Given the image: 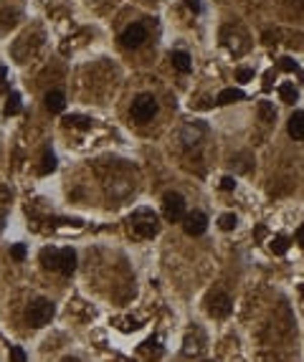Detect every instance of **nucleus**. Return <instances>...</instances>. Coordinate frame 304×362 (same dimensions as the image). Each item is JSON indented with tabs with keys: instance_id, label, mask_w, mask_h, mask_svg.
I'll return each mask as SVG.
<instances>
[{
	"instance_id": "nucleus-1",
	"label": "nucleus",
	"mask_w": 304,
	"mask_h": 362,
	"mask_svg": "<svg viewBox=\"0 0 304 362\" xmlns=\"http://www.w3.org/2000/svg\"><path fill=\"white\" fill-rule=\"evenodd\" d=\"M129 231H132L137 238H152V236H158V231H160L158 216L152 213L149 208L134 211L132 218H129Z\"/></svg>"
},
{
	"instance_id": "nucleus-2",
	"label": "nucleus",
	"mask_w": 304,
	"mask_h": 362,
	"mask_svg": "<svg viewBox=\"0 0 304 362\" xmlns=\"http://www.w3.org/2000/svg\"><path fill=\"white\" fill-rule=\"evenodd\" d=\"M155 114H158V101H155V96H152V94H139V96L132 101V119H134L137 124L149 122Z\"/></svg>"
},
{
	"instance_id": "nucleus-3",
	"label": "nucleus",
	"mask_w": 304,
	"mask_h": 362,
	"mask_svg": "<svg viewBox=\"0 0 304 362\" xmlns=\"http://www.w3.org/2000/svg\"><path fill=\"white\" fill-rule=\"evenodd\" d=\"M54 301L48 299H36L31 306H28V322L31 327H46L51 319H54Z\"/></svg>"
},
{
	"instance_id": "nucleus-4",
	"label": "nucleus",
	"mask_w": 304,
	"mask_h": 362,
	"mask_svg": "<svg viewBox=\"0 0 304 362\" xmlns=\"http://www.w3.org/2000/svg\"><path fill=\"white\" fill-rule=\"evenodd\" d=\"M206 309H208V314H211V317L223 319V317H228V314H231L233 301H231V296H228L226 291H213V294H208V299H206Z\"/></svg>"
},
{
	"instance_id": "nucleus-5",
	"label": "nucleus",
	"mask_w": 304,
	"mask_h": 362,
	"mask_svg": "<svg viewBox=\"0 0 304 362\" xmlns=\"http://www.w3.org/2000/svg\"><path fill=\"white\" fill-rule=\"evenodd\" d=\"M163 216L170 221V223H178L185 218V198L180 193H168L163 198Z\"/></svg>"
},
{
	"instance_id": "nucleus-6",
	"label": "nucleus",
	"mask_w": 304,
	"mask_h": 362,
	"mask_svg": "<svg viewBox=\"0 0 304 362\" xmlns=\"http://www.w3.org/2000/svg\"><path fill=\"white\" fill-rule=\"evenodd\" d=\"M206 132H208V127H206L203 122H188V124L180 129V139H183L185 147H195V144L203 142Z\"/></svg>"
},
{
	"instance_id": "nucleus-7",
	"label": "nucleus",
	"mask_w": 304,
	"mask_h": 362,
	"mask_svg": "<svg viewBox=\"0 0 304 362\" xmlns=\"http://www.w3.org/2000/svg\"><path fill=\"white\" fill-rule=\"evenodd\" d=\"M183 228H185V233H188V236H203V233H206V228H208V218H206V213H200V211L185 213V218H183Z\"/></svg>"
},
{
	"instance_id": "nucleus-8",
	"label": "nucleus",
	"mask_w": 304,
	"mask_h": 362,
	"mask_svg": "<svg viewBox=\"0 0 304 362\" xmlns=\"http://www.w3.org/2000/svg\"><path fill=\"white\" fill-rule=\"evenodd\" d=\"M144 41H147V28H144L142 23H132V26L122 33V43H124L127 48H139Z\"/></svg>"
},
{
	"instance_id": "nucleus-9",
	"label": "nucleus",
	"mask_w": 304,
	"mask_h": 362,
	"mask_svg": "<svg viewBox=\"0 0 304 362\" xmlns=\"http://www.w3.org/2000/svg\"><path fill=\"white\" fill-rule=\"evenodd\" d=\"M59 271L64 276H71L76 271V253L71 248H61L59 251Z\"/></svg>"
},
{
	"instance_id": "nucleus-10",
	"label": "nucleus",
	"mask_w": 304,
	"mask_h": 362,
	"mask_svg": "<svg viewBox=\"0 0 304 362\" xmlns=\"http://www.w3.org/2000/svg\"><path fill=\"white\" fill-rule=\"evenodd\" d=\"M286 129H289V134H291L294 139H304V112H294V114L289 117Z\"/></svg>"
},
{
	"instance_id": "nucleus-11",
	"label": "nucleus",
	"mask_w": 304,
	"mask_h": 362,
	"mask_svg": "<svg viewBox=\"0 0 304 362\" xmlns=\"http://www.w3.org/2000/svg\"><path fill=\"white\" fill-rule=\"evenodd\" d=\"M139 354H144L147 359H160L163 357V344L158 339H147L142 347H139Z\"/></svg>"
},
{
	"instance_id": "nucleus-12",
	"label": "nucleus",
	"mask_w": 304,
	"mask_h": 362,
	"mask_svg": "<svg viewBox=\"0 0 304 362\" xmlns=\"http://www.w3.org/2000/svg\"><path fill=\"white\" fill-rule=\"evenodd\" d=\"M170 61H173V66H175L180 74H188V71L193 69V61H190V56H188L185 51H175V54L170 56Z\"/></svg>"
},
{
	"instance_id": "nucleus-13",
	"label": "nucleus",
	"mask_w": 304,
	"mask_h": 362,
	"mask_svg": "<svg viewBox=\"0 0 304 362\" xmlns=\"http://www.w3.org/2000/svg\"><path fill=\"white\" fill-rule=\"evenodd\" d=\"M46 107H48V112H64V107H66V96L61 94V91H48L46 94Z\"/></svg>"
},
{
	"instance_id": "nucleus-14",
	"label": "nucleus",
	"mask_w": 304,
	"mask_h": 362,
	"mask_svg": "<svg viewBox=\"0 0 304 362\" xmlns=\"http://www.w3.org/2000/svg\"><path fill=\"white\" fill-rule=\"evenodd\" d=\"M243 96H246V94H243L241 89H233V86H231V89H223L216 101H218V104H233V101H241Z\"/></svg>"
},
{
	"instance_id": "nucleus-15",
	"label": "nucleus",
	"mask_w": 304,
	"mask_h": 362,
	"mask_svg": "<svg viewBox=\"0 0 304 362\" xmlns=\"http://www.w3.org/2000/svg\"><path fill=\"white\" fill-rule=\"evenodd\" d=\"M41 264L51 271H59V251L56 248H43L41 251Z\"/></svg>"
},
{
	"instance_id": "nucleus-16",
	"label": "nucleus",
	"mask_w": 304,
	"mask_h": 362,
	"mask_svg": "<svg viewBox=\"0 0 304 362\" xmlns=\"http://www.w3.org/2000/svg\"><path fill=\"white\" fill-rule=\"evenodd\" d=\"M279 96H281V101H284V104H294V101L299 99V91H296V86H294V84H289V81H286V84H281V86H279Z\"/></svg>"
},
{
	"instance_id": "nucleus-17",
	"label": "nucleus",
	"mask_w": 304,
	"mask_h": 362,
	"mask_svg": "<svg viewBox=\"0 0 304 362\" xmlns=\"http://www.w3.org/2000/svg\"><path fill=\"white\" fill-rule=\"evenodd\" d=\"M269 251H271L274 256H284V253L289 251V241H286V236H274V238L269 241Z\"/></svg>"
},
{
	"instance_id": "nucleus-18",
	"label": "nucleus",
	"mask_w": 304,
	"mask_h": 362,
	"mask_svg": "<svg viewBox=\"0 0 304 362\" xmlns=\"http://www.w3.org/2000/svg\"><path fill=\"white\" fill-rule=\"evenodd\" d=\"M259 119L266 122V124H271L276 119V109H274L271 101H259Z\"/></svg>"
},
{
	"instance_id": "nucleus-19",
	"label": "nucleus",
	"mask_w": 304,
	"mask_h": 362,
	"mask_svg": "<svg viewBox=\"0 0 304 362\" xmlns=\"http://www.w3.org/2000/svg\"><path fill=\"white\" fill-rule=\"evenodd\" d=\"M18 112H21V94H16V91H13V94L8 96V101H6L3 114H6V117H13V114H18Z\"/></svg>"
},
{
	"instance_id": "nucleus-20",
	"label": "nucleus",
	"mask_w": 304,
	"mask_h": 362,
	"mask_svg": "<svg viewBox=\"0 0 304 362\" xmlns=\"http://www.w3.org/2000/svg\"><path fill=\"white\" fill-rule=\"evenodd\" d=\"M56 170V154L51 152V149H46L43 152V160H41V175H48V172H54Z\"/></svg>"
},
{
	"instance_id": "nucleus-21",
	"label": "nucleus",
	"mask_w": 304,
	"mask_h": 362,
	"mask_svg": "<svg viewBox=\"0 0 304 362\" xmlns=\"http://www.w3.org/2000/svg\"><path fill=\"white\" fill-rule=\"evenodd\" d=\"M64 122H66V127H79V129H89V127H91V122H89L86 117H79V114H71V117H66Z\"/></svg>"
},
{
	"instance_id": "nucleus-22",
	"label": "nucleus",
	"mask_w": 304,
	"mask_h": 362,
	"mask_svg": "<svg viewBox=\"0 0 304 362\" xmlns=\"http://www.w3.org/2000/svg\"><path fill=\"white\" fill-rule=\"evenodd\" d=\"M236 223H238V218H236L233 213H223V216L218 218V228H221V231H233Z\"/></svg>"
},
{
	"instance_id": "nucleus-23",
	"label": "nucleus",
	"mask_w": 304,
	"mask_h": 362,
	"mask_svg": "<svg viewBox=\"0 0 304 362\" xmlns=\"http://www.w3.org/2000/svg\"><path fill=\"white\" fill-rule=\"evenodd\" d=\"M11 362H28V357H26V349L23 347H11Z\"/></svg>"
},
{
	"instance_id": "nucleus-24",
	"label": "nucleus",
	"mask_w": 304,
	"mask_h": 362,
	"mask_svg": "<svg viewBox=\"0 0 304 362\" xmlns=\"http://www.w3.org/2000/svg\"><path fill=\"white\" fill-rule=\"evenodd\" d=\"M279 69H284V71H299V66H296V61H291L289 56H284V59H279Z\"/></svg>"
},
{
	"instance_id": "nucleus-25",
	"label": "nucleus",
	"mask_w": 304,
	"mask_h": 362,
	"mask_svg": "<svg viewBox=\"0 0 304 362\" xmlns=\"http://www.w3.org/2000/svg\"><path fill=\"white\" fill-rule=\"evenodd\" d=\"M26 253H28V251H26V246H23V243H16V246L11 248V256H13L16 261H23V258H26Z\"/></svg>"
},
{
	"instance_id": "nucleus-26",
	"label": "nucleus",
	"mask_w": 304,
	"mask_h": 362,
	"mask_svg": "<svg viewBox=\"0 0 304 362\" xmlns=\"http://www.w3.org/2000/svg\"><path fill=\"white\" fill-rule=\"evenodd\" d=\"M221 190H226V193H231V190H236V180H233L231 175H226V177H221Z\"/></svg>"
},
{
	"instance_id": "nucleus-27",
	"label": "nucleus",
	"mask_w": 304,
	"mask_h": 362,
	"mask_svg": "<svg viewBox=\"0 0 304 362\" xmlns=\"http://www.w3.org/2000/svg\"><path fill=\"white\" fill-rule=\"evenodd\" d=\"M236 79H238L241 84H246V81H251V79H254V71H251V69H238Z\"/></svg>"
},
{
	"instance_id": "nucleus-28",
	"label": "nucleus",
	"mask_w": 304,
	"mask_h": 362,
	"mask_svg": "<svg viewBox=\"0 0 304 362\" xmlns=\"http://www.w3.org/2000/svg\"><path fill=\"white\" fill-rule=\"evenodd\" d=\"M0 203H11V190L6 185H0Z\"/></svg>"
},
{
	"instance_id": "nucleus-29",
	"label": "nucleus",
	"mask_w": 304,
	"mask_h": 362,
	"mask_svg": "<svg viewBox=\"0 0 304 362\" xmlns=\"http://www.w3.org/2000/svg\"><path fill=\"white\" fill-rule=\"evenodd\" d=\"M6 76H8V69L0 66V91H6Z\"/></svg>"
},
{
	"instance_id": "nucleus-30",
	"label": "nucleus",
	"mask_w": 304,
	"mask_h": 362,
	"mask_svg": "<svg viewBox=\"0 0 304 362\" xmlns=\"http://www.w3.org/2000/svg\"><path fill=\"white\" fill-rule=\"evenodd\" d=\"M188 8L193 13H200V0H188Z\"/></svg>"
},
{
	"instance_id": "nucleus-31",
	"label": "nucleus",
	"mask_w": 304,
	"mask_h": 362,
	"mask_svg": "<svg viewBox=\"0 0 304 362\" xmlns=\"http://www.w3.org/2000/svg\"><path fill=\"white\" fill-rule=\"evenodd\" d=\"M296 241H299V246L304 248V223L299 226V231H296Z\"/></svg>"
},
{
	"instance_id": "nucleus-32",
	"label": "nucleus",
	"mask_w": 304,
	"mask_h": 362,
	"mask_svg": "<svg viewBox=\"0 0 304 362\" xmlns=\"http://www.w3.org/2000/svg\"><path fill=\"white\" fill-rule=\"evenodd\" d=\"M264 43H266V46L276 43V36H271V33H264Z\"/></svg>"
},
{
	"instance_id": "nucleus-33",
	"label": "nucleus",
	"mask_w": 304,
	"mask_h": 362,
	"mask_svg": "<svg viewBox=\"0 0 304 362\" xmlns=\"http://www.w3.org/2000/svg\"><path fill=\"white\" fill-rule=\"evenodd\" d=\"M61 362H79V359H76V357H64Z\"/></svg>"
},
{
	"instance_id": "nucleus-34",
	"label": "nucleus",
	"mask_w": 304,
	"mask_h": 362,
	"mask_svg": "<svg viewBox=\"0 0 304 362\" xmlns=\"http://www.w3.org/2000/svg\"><path fill=\"white\" fill-rule=\"evenodd\" d=\"M301 296H304V284H301Z\"/></svg>"
}]
</instances>
